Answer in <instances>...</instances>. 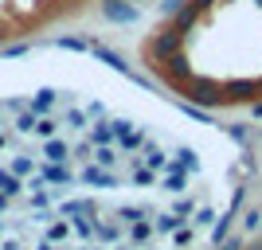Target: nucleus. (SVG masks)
Returning a JSON list of instances; mask_svg holds the SVG:
<instances>
[{
  "label": "nucleus",
  "mask_w": 262,
  "mask_h": 250,
  "mask_svg": "<svg viewBox=\"0 0 262 250\" xmlns=\"http://www.w3.org/2000/svg\"><path fill=\"white\" fill-rule=\"evenodd\" d=\"M184 39H188L184 32H176L172 24H164L157 35H149V43H145L141 51H145V59H149V66H161V63H168V59H176V55H180Z\"/></svg>",
  "instance_id": "f257e3e1"
},
{
  "label": "nucleus",
  "mask_w": 262,
  "mask_h": 250,
  "mask_svg": "<svg viewBox=\"0 0 262 250\" xmlns=\"http://www.w3.org/2000/svg\"><path fill=\"white\" fill-rule=\"evenodd\" d=\"M180 98L192 102V106L211 109V106H223V86H215L211 78H192L188 86H180Z\"/></svg>",
  "instance_id": "f03ea898"
},
{
  "label": "nucleus",
  "mask_w": 262,
  "mask_h": 250,
  "mask_svg": "<svg viewBox=\"0 0 262 250\" xmlns=\"http://www.w3.org/2000/svg\"><path fill=\"white\" fill-rule=\"evenodd\" d=\"M102 16L110 24H137L141 20V8L133 0H102Z\"/></svg>",
  "instance_id": "7ed1b4c3"
},
{
  "label": "nucleus",
  "mask_w": 262,
  "mask_h": 250,
  "mask_svg": "<svg viewBox=\"0 0 262 250\" xmlns=\"http://www.w3.org/2000/svg\"><path fill=\"white\" fill-rule=\"evenodd\" d=\"M78 184H86V188H118V184H121V176H118V172H110V168H98V164H82Z\"/></svg>",
  "instance_id": "20e7f679"
},
{
  "label": "nucleus",
  "mask_w": 262,
  "mask_h": 250,
  "mask_svg": "<svg viewBox=\"0 0 262 250\" xmlns=\"http://www.w3.org/2000/svg\"><path fill=\"white\" fill-rule=\"evenodd\" d=\"M39 180L47 188H71L78 180V172H71V164H39Z\"/></svg>",
  "instance_id": "39448f33"
},
{
  "label": "nucleus",
  "mask_w": 262,
  "mask_h": 250,
  "mask_svg": "<svg viewBox=\"0 0 262 250\" xmlns=\"http://www.w3.org/2000/svg\"><path fill=\"white\" fill-rule=\"evenodd\" d=\"M90 55H94V59H102L110 71H118V75H125V78L137 75V71L129 66V59H125V55H121V51H110V47H102L98 39H94V47H90Z\"/></svg>",
  "instance_id": "423d86ee"
},
{
  "label": "nucleus",
  "mask_w": 262,
  "mask_h": 250,
  "mask_svg": "<svg viewBox=\"0 0 262 250\" xmlns=\"http://www.w3.org/2000/svg\"><path fill=\"white\" fill-rule=\"evenodd\" d=\"M137 164H145L149 172H157V176H161V172H168V164H172V156H168V152H164V149H161L157 141H149V145H145L141 152H137Z\"/></svg>",
  "instance_id": "0eeeda50"
},
{
  "label": "nucleus",
  "mask_w": 262,
  "mask_h": 250,
  "mask_svg": "<svg viewBox=\"0 0 262 250\" xmlns=\"http://www.w3.org/2000/svg\"><path fill=\"white\" fill-rule=\"evenodd\" d=\"M39 156H43V164H71V141L51 137V141L39 145Z\"/></svg>",
  "instance_id": "6e6552de"
},
{
  "label": "nucleus",
  "mask_w": 262,
  "mask_h": 250,
  "mask_svg": "<svg viewBox=\"0 0 262 250\" xmlns=\"http://www.w3.org/2000/svg\"><path fill=\"white\" fill-rule=\"evenodd\" d=\"M55 106H59V90H55V86H43V90H35L32 98H28V109H32L35 118L55 113Z\"/></svg>",
  "instance_id": "1a4fd4ad"
},
{
  "label": "nucleus",
  "mask_w": 262,
  "mask_h": 250,
  "mask_svg": "<svg viewBox=\"0 0 262 250\" xmlns=\"http://www.w3.org/2000/svg\"><path fill=\"white\" fill-rule=\"evenodd\" d=\"M168 156H172V168H180V172H188V176H196V172H200V156H196V149H188V145H176Z\"/></svg>",
  "instance_id": "9d476101"
},
{
  "label": "nucleus",
  "mask_w": 262,
  "mask_h": 250,
  "mask_svg": "<svg viewBox=\"0 0 262 250\" xmlns=\"http://www.w3.org/2000/svg\"><path fill=\"white\" fill-rule=\"evenodd\" d=\"M86 141L94 145V149H98V145H114V141H118V133H114V121H110V118L90 121V137H86Z\"/></svg>",
  "instance_id": "9b49d317"
},
{
  "label": "nucleus",
  "mask_w": 262,
  "mask_h": 250,
  "mask_svg": "<svg viewBox=\"0 0 262 250\" xmlns=\"http://www.w3.org/2000/svg\"><path fill=\"white\" fill-rule=\"evenodd\" d=\"M149 141H153V137H149V129L141 125V129H133V133H125V137H118L114 145H118V152L125 156V152H141V149H145Z\"/></svg>",
  "instance_id": "f8f14e48"
},
{
  "label": "nucleus",
  "mask_w": 262,
  "mask_h": 250,
  "mask_svg": "<svg viewBox=\"0 0 262 250\" xmlns=\"http://www.w3.org/2000/svg\"><path fill=\"white\" fill-rule=\"evenodd\" d=\"M75 215H98L94 199H63L59 203V219H75Z\"/></svg>",
  "instance_id": "ddd939ff"
},
{
  "label": "nucleus",
  "mask_w": 262,
  "mask_h": 250,
  "mask_svg": "<svg viewBox=\"0 0 262 250\" xmlns=\"http://www.w3.org/2000/svg\"><path fill=\"white\" fill-rule=\"evenodd\" d=\"M114 219H118L121 227H133V223H141V219H153V211H149V207H137V203H121V207H114Z\"/></svg>",
  "instance_id": "4468645a"
},
{
  "label": "nucleus",
  "mask_w": 262,
  "mask_h": 250,
  "mask_svg": "<svg viewBox=\"0 0 262 250\" xmlns=\"http://www.w3.org/2000/svg\"><path fill=\"white\" fill-rule=\"evenodd\" d=\"M188 180H192L188 172H180V168H172V164H168V172H164L161 188L168 192V196H184V192H188Z\"/></svg>",
  "instance_id": "2eb2a0df"
},
{
  "label": "nucleus",
  "mask_w": 262,
  "mask_h": 250,
  "mask_svg": "<svg viewBox=\"0 0 262 250\" xmlns=\"http://www.w3.org/2000/svg\"><path fill=\"white\" fill-rule=\"evenodd\" d=\"M121 235H125V231H121L118 219H114V223H110V219H94V242H102V246H106V242H118Z\"/></svg>",
  "instance_id": "dca6fc26"
},
{
  "label": "nucleus",
  "mask_w": 262,
  "mask_h": 250,
  "mask_svg": "<svg viewBox=\"0 0 262 250\" xmlns=\"http://www.w3.org/2000/svg\"><path fill=\"white\" fill-rule=\"evenodd\" d=\"M67 239H71V219H51L43 227V242H51V246H63Z\"/></svg>",
  "instance_id": "f3484780"
},
{
  "label": "nucleus",
  "mask_w": 262,
  "mask_h": 250,
  "mask_svg": "<svg viewBox=\"0 0 262 250\" xmlns=\"http://www.w3.org/2000/svg\"><path fill=\"white\" fill-rule=\"evenodd\" d=\"M63 129L86 133V129H90V113H86V106H82V109H78V106H67V113H63Z\"/></svg>",
  "instance_id": "a211bd4d"
},
{
  "label": "nucleus",
  "mask_w": 262,
  "mask_h": 250,
  "mask_svg": "<svg viewBox=\"0 0 262 250\" xmlns=\"http://www.w3.org/2000/svg\"><path fill=\"white\" fill-rule=\"evenodd\" d=\"M90 164H98V168H110V172H118V164H121L118 145H98V149H94V161H90Z\"/></svg>",
  "instance_id": "6ab92c4d"
},
{
  "label": "nucleus",
  "mask_w": 262,
  "mask_h": 250,
  "mask_svg": "<svg viewBox=\"0 0 262 250\" xmlns=\"http://www.w3.org/2000/svg\"><path fill=\"white\" fill-rule=\"evenodd\" d=\"M59 51H78V55H86L90 47H94V39H86V35H55L51 39Z\"/></svg>",
  "instance_id": "aec40b11"
},
{
  "label": "nucleus",
  "mask_w": 262,
  "mask_h": 250,
  "mask_svg": "<svg viewBox=\"0 0 262 250\" xmlns=\"http://www.w3.org/2000/svg\"><path fill=\"white\" fill-rule=\"evenodd\" d=\"M215 219H219V211H215V207H204V203H200L196 207V211H192V219H188V227H192V231H211V223H215Z\"/></svg>",
  "instance_id": "412c9836"
},
{
  "label": "nucleus",
  "mask_w": 262,
  "mask_h": 250,
  "mask_svg": "<svg viewBox=\"0 0 262 250\" xmlns=\"http://www.w3.org/2000/svg\"><path fill=\"white\" fill-rule=\"evenodd\" d=\"M94 219L98 215H75L71 219V235H75L78 242H94Z\"/></svg>",
  "instance_id": "4be33fe9"
},
{
  "label": "nucleus",
  "mask_w": 262,
  "mask_h": 250,
  "mask_svg": "<svg viewBox=\"0 0 262 250\" xmlns=\"http://www.w3.org/2000/svg\"><path fill=\"white\" fill-rule=\"evenodd\" d=\"M59 129H63V118H55V113H43V118L35 121V137H39V141L59 137Z\"/></svg>",
  "instance_id": "5701e85b"
},
{
  "label": "nucleus",
  "mask_w": 262,
  "mask_h": 250,
  "mask_svg": "<svg viewBox=\"0 0 262 250\" xmlns=\"http://www.w3.org/2000/svg\"><path fill=\"white\" fill-rule=\"evenodd\" d=\"M59 192H63V188H39V192H32V196L24 199V203H28V207H35V211H47V207H51L55 199H59Z\"/></svg>",
  "instance_id": "b1692460"
},
{
  "label": "nucleus",
  "mask_w": 262,
  "mask_h": 250,
  "mask_svg": "<svg viewBox=\"0 0 262 250\" xmlns=\"http://www.w3.org/2000/svg\"><path fill=\"white\" fill-rule=\"evenodd\" d=\"M0 192H4L8 199H20L24 196V180L16 172H8V168H0Z\"/></svg>",
  "instance_id": "393cba45"
},
{
  "label": "nucleus",
  "mask_w": 262,
  "mask_h": 250,
  "mask_svg": "<svg viewBox=\"0 0 262 250\" xmlns=\"http://www.w3.org/2000/svg\"><path fill=\"white\" fill-rule=\"evenodd\" d=\"M168 24H172V28H176V32H192V28H196V24H200V12L196 8H188V4H184V8H180V12H176V16H172V20H168Z\"/></svg>",
  "instance_id": "a878e982"
},
{
  "label": "nucleus",
  "mask_w": 262,
  "mask_h": 250,
  "mask_svg": "<svg viewBox=\"0 0 262 250\" xmlns=\"http://www.w3.org/2000/svg\"><path fill=\"white\" fill-rule=\"evenodd\" d=\"M153 235H157V231H153L149 219H141V223H133V227H129V242H133V246H149Z\"/></svg>",
  "instance_id": "bb28decb"
},
{
  "label": "nucleus",
  "mask_w": 262,
  "mask_h": 250,
  "mask_svg": "<svg viewBox=\"0 0 262 250\" xmlns=\"http://www.w3.org/2000/svg\"><path fill=\"white\" fill-rule=\"evenodd\" d=\"M231 227H235V211H223V215H219L215 223H211V242L219 246V242H223V239L231 235Z\"/></svg>",
  "instance_id": "cd10ccee"
},
{
  "label": "nucleus",
  "mask_w": 262,
  "mask_h": 250,
  "mask_svg": "<svg viewBox=\"0 0 262 250\" xmlns=\"http://www.w3.org/2000/svg\"><path fill=\"white\" fill-rule=\"evenodd\" d=\"M35 121H39V118H35L32 109H20V113H16V121H12V129L20 133V137H32V133H35Z\"/></svg>",
  "instance_id": "c85d7f7f"
},
{
  "label": "nucleus",
  "mask_w": 262,
  "mask_h": 250,
  "mask_svg": "<svg viewBox=\"0 0 262 250\" xmlns=\"http://www.w3.org/2000/svg\"><path fill=\"white\" fill-rule=\"evenodd\" d=\"M8 172H16V176H20V180H28V176H35V172H39V164H35L32 156H12Z\"/></svg>",
  "instance_id": "c756f323"
},
{
  "label": "nucleus",
  "mask_w": 262,
  "mask_h": 250,
  "mask_svg": "<svg viewBox=\"0 0 262 250\" xmlns=\"http://www.w3.org/2000/svg\"><path fill=\"white\" fill-rule=\"evenodd\" d=\"M176 227H184V223H180L172 211H161V215H153V231H157V235H172Z\"/></svg>",
  "instance_id": "7c9ffc66"
},
{
  "label": "nucleus",
  "mask_w": 262,
  "mask_h": 250,
  "mask_svg": "<svg viewBox=\"0 0 262 250\" xmlns=\"http://www.w3.org/2000/svg\"><path fill=\"white\" fill-rule=\"evenodd\" d=\"M258 231H262V207L243 211V235H258Z\"/></svg>",
  "instance_id": "2f4dec72"
},
{
  "label": "nucleus",
  "mask_w": 262,
  "mask_h": 250,
  "mask_svg": "<svg viewBox=\"0 0 262 250\" xmlns=\"http://www.w3.org/2000/svg\"><path fill=\"white\" fill-rule=\"evenodd\" d=\"M129 180H133V188H153L157 180H161V176H157V172H149L145 164H137V168H133V176H129Z\"/></svg>",
  "instance_id": "473e14b6"
},
{
  "label": "nucleus",
  "mask_w": 262,
  "mask_h": 250,
  "mask_svg": "<svg viewBox=\"0 0 262 250\" xmlns=\"http://www.w3.org/2000/svg\"><path fill=\"white\" fill-rule=\"evenodd\" d=\"M196 199H172V207H168V211H172L176 219H180V223H188V219H192V211H196Z\"/></svg>",
  "instance_id": "72a5a7b5"
},
{
  "label": "nucleus",
  "mask_w": 262,
  "mask_h": 250,
  "mask_svg": "<svg viewBox=\"0 0 262 250\" xmlns=\"http://www.w3.org/2000/svg\"><path fill=\"white\" fill-rule=\"evenodd\" d=\"M192 239H196V231L188 227V223H184V227H176L172 231V250H188V246H192Z\"/></svg>",
  "instance_id": "f704fd0d"
},
{
  "label": "nucleus",
  "mask_w": 262,
  "mask_h": 250,
  "mask_svg": "<svg viewBox=\"0 0 262 250\" xmlns=\"http://www.w3.org/2000/svg\"><path fill=\"white\" fill-rule=\"evenodd\" d=\"M227 137H231L235 145H243V149H247V145H251V125L235 121V125H227Z\"/></svg>",
  "instance_id": "c9c22d12"
},
{
  "label": "nucleus",
  "mask_w": 262,
  "mask_h": 250,
  "mask_svg": "<svg viewBox=\"0 0 262 250\" xmlns=\"http://www.w3.org/2000/svg\"><path fill=\"white\" fill-rule=\"evenodd\" d=\"M71 161H82V164H90V161H94V145H90L86 137H82L78 145H71Z\"/></svg>",
  "instance_id": "e433bc0d"
},
{
  "label": "nucleus",
  "mask_w": 262,
  "mask_h": 250,
  "mask_svg": "<svg viewBox=\"0 0 262 250\" xmlns=\"http://www.w3.org/2000/svg\"><path fill=\"white\" fill-rule=\"evenodd\" d=\"M247 196H251V188L239 184V188H235V196H231V207H227V211H235V215H239L243 207H247Z\"/></svg>",
  "instance_id": "4c0bfd02"
},
{
  "label": "nucleus",
  "mask_w": 262,
  "mask_h": 250,
  "mask_svg": "<svg viewBox=\"0 0 262 250\" xmlns=\"http://www.w3.org/2000/svg\"><path fill=\"white\" fill-rule=\"evenodd\" d=\"M32 51V43H0V55L4 59H20V55Z\"/></svg>",
  "instance_id": "58836bf2"
},
{
  "label": "nucleus",
  "mask_w": 262,
  "mask_h": 250,
  "mask_svg": "<svg viewBox=\"0 0 262 250\" xmlns=\"http://www.w3.org/2000/svg\"><path fill=\"white\" fill-rule=\"evenodd\" d=\"M243 246H247V235H243V231H239V235H227V239L219 242L215 250H243Z\"/></svg>",
  "instance_id": "ea45409f"
},
{
  "label": "nucleus",
  "mask_w": 262,
  "mask_h": 250,
  "mask_svg": "<svg viewBox=\"0 0 262 250\" xmlns=\"http://www.w3.org/2000/svg\"><path fill=\"white\" fill-rule=\"evenodd\" d=\"M184 4H188V0H161L157 8H161V16H168V20H172V16H176L180 8H184Z\"/></svg>",
  "instance_id": "a19ab883"
},
{
  "label": "nucleus",
  "mask_w": 262,
  "mask_h": 250,
  "mask_svg": "<svg viewBox=\"0 0 262 250\" xmlns=\"http://www.w3.org/2000/svg\"><path fill=\"white\" fill-rule=\"evenodd\" d=\"M110 121H114V133H118V137H125V133H133V129H137V125H133L129 118H110Z\"/></svg>",
  "instance_id": "79ce46f5"
},
{
  "label": "nucleus",
  "mask_w": 262,
  "mask_h": 250,
  "mask_svg": "<svg viewBox=\"0 0 262 250\" xmlns=\"http://www.w3.org/2000/svg\"><path fill=\"white\" fill-rule=\"evenodd\" d=\"M0 109H8V113H20V109H28V102H24V98H4V102H0Z\"/></svg>",
  "instance_id": "37998d69"
},
{
  "label": "nucleus",
  "mask_w": 262,
  "mask_h": 250,
  "mask_svg": "<svg viewBox=\"0 0 262 250\" xmlns=\"http://www.w3.org/2000/svg\"><path fill=\"white\" fill-rule=\"evenodd\" d=\"M215 4H219V0H188V8H196L200 16H204V12H211Z\"/></svg>",
  "instance_id": "c03bdc74"
},
{
  "label": "nucleus",
  "mask_w": 262,
  "mask_h": 250,
  "mask_svg": "<svg viewBox=\"0 0 262 250\" xmlns=\"http://www.w3.org/2000/svg\"><path fill=\"white\" fill-rule=\"evenodd\" d=\"M86 113H90V121H98V118H106V106L102 102H86Z\"/></svg>",
  "instance_id": "a18cd8bd"
},
{
  "label": "nucleus",
  "mask_w": 262,
  "mask_h": 250,
  "mask_svg": "<svg viewBox=\"0 0 262 250\" xmlns=\"http://www.w3.org/2000/svg\"><path fill=\"white\" fill-rule=\"evenodd\" d=\"M258 164H254V152L251 149H243V172H254Z\"/></svg>",
  "instance_id": "49530a36"
},
{
  "label": "nucleus",
  "mask_w": 262,
  "mask_h": 250,
  "mask_svg": "<svg viewBox=\"0 0 262 250\" xmlns=\"http://www.w3.org/2000/svg\"><path fill=\"white\" fill-rule=\"evenodd\" d=\"M0 250H24V242L20 239H4V242H0Z\"/></svg>",
  "instance_id": "de8ad7c7"
},
{
  "label": "nucleus",
  "mask_w": 262,
  "mask_h": 250,
  "mask_svg": "<svg viewBox=\"0 0 262 250\" xmlns=\"http://www.w3.org/2000/svg\"><path fill=\"white\" fill-rule=\"evenodd\" d=\"M251 113H254V118L262 121V98H258V102H251Z\"/></svg>",
  "instance_id": "09e8293b"
},
{
  "label": "nucleus",
  "mask_w": 262,
  "mask_h": 250,
  "mask_svg": "<svg viewBox=\"0 0 262 250\" xmlns=\"http://www.w3.org/2000/svg\"><path fill=\"white\" fill-rule=\"evenodd\" d=\"M8 207H12V199L4 196V192H0V215H4V211H8Z\"/></svg>",
  "instance_id": "8fccbe9b"
},
{
  "label": "nucleus",
  "mask_w": 262,
  "mask_h": 250,
  "mask_svg": "<svg viewBox=\"0 0 262 250\" xmlns=\"http://www.w3.org/2000/svg\"><path fill=\"white\" fill-rule=\"evenodd\" d=\"M35 250H59V246H51V242H39V246H35Z\"/></svg>",
  "instance_id": "3c124183"
},
{
  "label": "nucleus",
  "mask_w": 262,
  "mask_h": 250,
  "mask_svg": "<svg viewBox=\"0 0 262 250\" xmlns=\"http://www.w3.org/2000/svg\"><path fill=\"white\" fill-rule=\"evenodd\" d=\"M243 250H262V242H247V246H243Z\"/></svg>",
  "instance_id": "603ef678"
},
{
  "label": "nucleus",
  "mask_w": 262,
  "mask_h": 250,
  "mask_svg": "<svg viewBox=\"0 0 262 250\" xmlns=\"http://www.w3.org/2000/svg\"><path fill=\"white\" fill-rule=\"evenodd\" d=\"M4 39H8V28H4V24H0V43H4Z\"/></svg>",
  "instance_id": "864d4df0"
},
{
  "label": "nucleus",
  "mask_w": 262,
  "mask_h": 250,
  "mask_svg": "<svg viewBox=\"0 0 262 250\" xmlns=\"http://www.w3.org/2000/svg\"><path fill=\"white\" fill-rule=\"evenodd\" d=\"M4 149H8V137H4V133H0V152H4Z\"/></svg>",
  "instance_id": "5fc2aeb1"
},
{
  "label": "nucleus",
  "mask_w": 262,
  "mask_h": 250,
  "mask_svg": "<svg viewBox=\"0 0 262 250\" xmlns=\"http://www.w3.org/2000/svg\"><path fill=\"white\" fill-rule=\"evenodd\" d=\"M0 242H4V215H0Z\"/></svg>",
  "instance_id": "6e6d98bb"
},
{
  "label": "nucleus",
  "mask_w": 262,
  "mask_h": 250,
  "mask_svg": "<svg viewBox=\"0 0 262 250\" xmlns=\"http://www.w3.org/2000/svg\"><path fill=\"white\" fill-rule=\"evenodd\" d=\"M86 250H102V246H86Z\"/></svg>",
  "instance_id": "4d7b16f0"
},
{
  "label": "nucleus",
  "mask_w": 262,
  "mask_h": 250,
  "mask_svg": "<svg viewBox=\"0 0 262 250\" xmlns=\"http://www.w3.org/2000/svg\"><path fill=\"white\" fill-rule=\"evenodd\" d=\"M219 4H231V0H219Z\"/></svg>",
  "instance_id": "13d9d810"
},
{
  "label": "nucleus",
  "mask_w": 262,
  "mask_h": 250,
  "mask_svg": "<svg viewBox=\"0 0 262 250\" xmlns=\"http://www.w3.org/2000/svg\"><path fill=\"white\" fill-rule=\"evenodd\" d=\"M254 4H258V8H262V0H254Z\"/></svg>",
  "instance_id": "bf43d9fd"
},
{
  "label": "nucleus",
  "mask_w": 262,
  "mask_h": 250,
  "mask_svg": "<svg viewBox=\"0 0 262 250\" xmlns=\"http://www.w3.org/2000/svg\"><path fill=\"white\" fill-rule=\"evenodd\" d=\"M59 250H71V246H59Z\"/></svg>",
  "instance_id": "052dcab7"
},
{
  "label": "nucleus",
  "mask_w": 262,
  "mask_h": 250,
  "mask_svg": "<svg viewBox=\"0 0 262 250\" xmlns=\"http://www.w3.org/2000/svg\"><path fill=\"white\" fill-rule=\"evenodd\" d=\"M258 90H262V82H258Z\"/></svg>",
  "instance_id": "680f3d73"
},
{
  "label": "nucleus",
  "mask_w": 262,
  "mask_h": 250,
  "mask_svg": "<svg viewBox=\"0 0 262 250\" xmlns=\"http://www.w3.org/2000/svg\"><path fill=\"white\" fill-rule=\"evenodd\" d=\"M133 4H137V0H133Z\"/></svg>",
  "instance_id": "e2e57ef3"
}]
</instances>
